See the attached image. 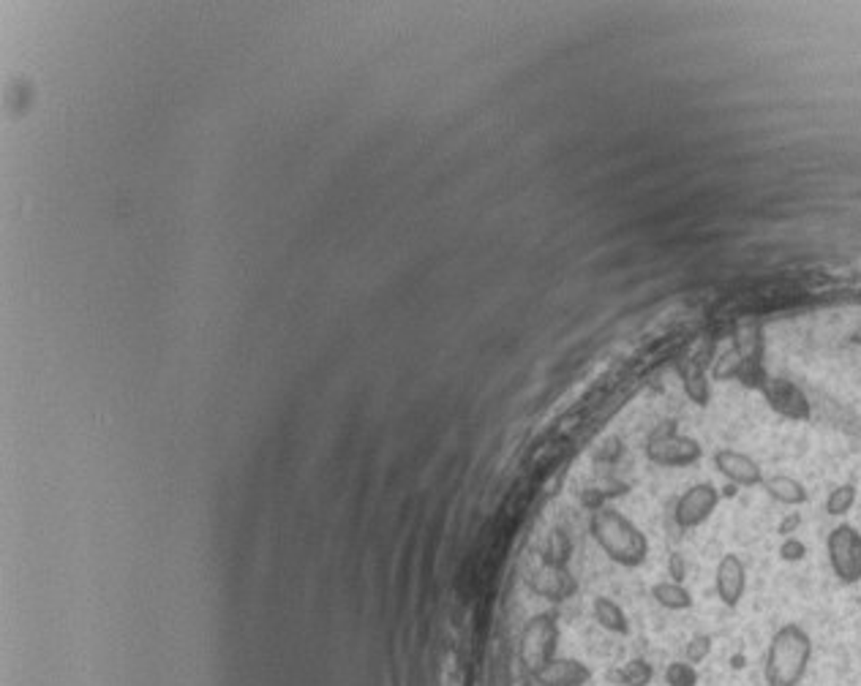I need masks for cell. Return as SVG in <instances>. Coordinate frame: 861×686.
Segmentation results:
<instances>
[{
  "instance_id": "obj_1",
  "label": "cell",
  "mask_w": 861,
  "mask_h": 686,
  "mask_svg": "<svg viewBox=\"0 0 861 686\" xmlns=\"http://www.w3.org/2000/svg\"><path fill=\"white\" fill-rule=\"evenodd\" d=\"M813 659V638L799 624H785L774 632L766 651V683L769 686H799Z\"/></svg>"
},
{
  "instance_id": "obj_2",
  "label": "cell",
  "mask_w": 861,
  "mask_h": 686,
  "mask_svg": "<svg viewBox=\"0 0 861 686\" xmlns=\"http://www.w3.org/2000/svg\"><path fill=\"white\" fill-rule=\"evenodd\" d=\"M591 534L598 539V545L606 551V556L611 562H616L619 567H638L646 562L649 556V539L646 534L627 520L622 512L606 507L594 515L591 520Z\"/></svg>"
},
{
  "instance_id": "obj_3",
  "label": "cell",
  "mask_w": 861,
  "mask_h": 686,
  "mask_svg": "<svg viewBox=\"0 0 861 686\" xmlns=\"http://www.w3.org/2000/svg\"><path fill=\"white\" fill-rule=\"evenodd\" d=\"M646 455L651 463L657 466H668V468H679V466H693L695 460H701L703 447L698 439L684 436L679 431H674L671 425H666L662 431H657L649 444H646Z\"/></svg>"
},
{
  "instance_id": "obj_4",
  "label": "cell",
  "mask_w": 861,
  "mask_h": 686,
  "mask_svg": "<svg viewBox=\"0 0 861 686\" xmlns=\"http://www.w3.org/2000/svg\"><path fill=\"white\" fill-rule=\"evenodd\" d=\"M829 564L842 583L861 580V531L842 523L829 534Z\"/></svg>"
},
{
  "instance_id": "obj_5",
  "label": "cell",
  "mask_w": 861,
  "mask_h": 686,
  "mask_svg": "<svg viewBox=\"0 0 861 686\" xmlns=\"http://www.w3.org/2000/svg\"><path fill=\"white\" fill-rule=\"evenodd\" d=\"M719 504V491L711 483H698L682 493V499L674 507V520L679 528H695L706 523Z\"/></svg>"
},
{
  "instance_id": "obj_6",
  "label": "cell",
  "mask_w": 861,
  "mask_h": 686,
  "mask_svg": "<svg viewBox=\"0 0 861 686\" xmlns=\"http://www.w3.org/2000/svg\"><path fill=\"white\" fill-rule=\"evenodd\" d=\"M714 468L736 488H755L763 485V468L755 458L739 450H717L714 452Z\"/></svg>"
},
{
  "instance_id": "obj_7",
  "label": "cell",
  "mask_w": 861,
  "mask_h": 686,
  "mask_svg": "<svg viewBox=\"0 0 861 686\" xmlns=\"http://www.w3.org/2000/svg\"><path fill=\"white\" fill-rule=\"evenodd\" d=\"M714 591L725 607H739L747 591V570L736 553H725L714 572Z\"/></svg>"
},
{
  "instance_id": "obj_8",
  "label": "cell",
  "mask_w": 861,
  "mask_h": 686,
  "mask_svg": "<svg viewBox=\"0 0 861 686\" xmlns=\"http://www.w3.org/2000/svg\"><path fill=\"white\" fill-rule=\"evenodd\" d=\"M554 646H556V627L554 619L540 615L532 624H529L523 635V659L535 673L554 659Z\"/></svg>"
},
{
  "instance_id": "obj_9",
  "label": "cell",
  "mask_w": 861,
  "mask_h": 686,
  "mask_svg": "<svg viewBox=\"0 0 861 686\" xmlns=\"http://www.w3.org/2000/svg\"><path fill=\"white\" fill-rule=\"evenodd\" d=\"M535 675L543 686H583L591 678L589 667L575 659H551Z\"/></svg>"
},
{
  "instance_id": "obj_10",
  "label": "cell",
  "mask_w": 861,
  "mask_h": 686,
  "mask_svg": "<svg viewBox=\"0 0 861 686\" xmlns=\"http://www.w3.org/2000/svg\"><path fill=\"white\" fill-rule=\"evenodd\" d=\"M763 491H766L774 502H779V504H785V507H802V504L810 499L807 488L799 483L796 476H788V474L766 476V479H763Z\"/></svg>"
},
{
  "instance_id": "obj_11",
  "label": "cell",
  "mask_w": 861,
  "mask_h": 686,
  "mask_svg": "<svg viewBox=\"0 0 861 686\" xmlns=\"http://www.w3.org/2000/svg\"><path fill=\"white\" fill-rule=\"evenodd\" d=\"M769 398L774 403V408L785 411L788 417H807V400L805 395L788 384V382H771L769 384Z\"/></svg>"
},
{
  "instance_id": "obj_12",
  "label": "cell",
  "mask_w": 861,
  "mask_h": 686,
  "mask_svg": "<svg viewBox=\"0 0 861 686\" xmlns=\"http://www.w3.org/2000/svg\"><path fill=\"white\" fill-rule=\"evenodd\" d=\"M651 596L657 605H662L666 610H690L693 607V594L684 583L676 580H659L651 586Z\"/></svg>"
},
{
  "instance_id": "obj_13",
  "label": "cell",
  "mask_w": 861,
  "mask_h": 686,
  "mask_svg": "<svg viewBox=\"0 0 861 686\" xmlns=\"http://www.w3.org/2000/svg\"><path fill=\"white\" fill-rule=\"evenodd\" d=\"M594 619L598 624L614 635H627L630 632V622H627V613L608 596H598L594 599Z\"/></svg>"
},
{
  "instance_id": "obj_14",
  "label": "cell",
  "mask_w": 861,
  "mask_h": 686,
  "mask_svg": "<svg viewBox=\"0 0 861 686\" xmlns=\"http://www.w3.org/2000/svg\"><path fill=\"white\" fill-rule=\"evenodd\" d=\"M682 387H684V395L695 403V406H706L711 400V384H709V376L706 371L698 365V363H687L682 368Z\"/></svg>"
},
{
  "instance_id": "obj_15",
  "label": "cell",
  "mask_w": 861,
  "mask_h": 686,
  "mask_svg": "<svg viewBox=\"0 0 861 686\" xmlns=\"http://www.w3.org/2000/svg\"><path fill=\"white\" fill-rule=\"evenodd\" d=\"M856 499H858L856 485L853 483H842V485L831 488V493L826 496V512L831 518H842V515H848L853 510Z\"/></svg>"
},
{
  "instance_id": "obj_16",
  "label": "cell",
  "mask_w": 861,
  "mask_h": 686,
  "mask_svg": "<svg viewBox=\"0 0 861 686\" xmlns=\"http://www.w3.org/2000/svg\"><path fill=\"white\" fill-rule=\"evenodd\" d=\"M745 363H747V357L742 355V349H739V347H731V349L722 352V355L717 357L711 376H714V379H722V382H725V379H736V376L745 373Z\"/></svg>"
},
{
  "instance_id": "obj_17",
  "label": "cell",
  "mask_w": 861,
  "mask_h": 686,
  "mask_svg": "<svg viewBox=\"0 0 861 686\" xmlns=\"http://www.w3.org/2000/svg\"><path fill=\"white\" fill-rule=\"evenodd\" d=\"M651 675L654 673H651V665L646 659H633L622 670V683L624 686H649Z\"/></svg>"
},
{
  "instance_id": "obj_18",
  "label": "cell",
  "mask_w": 861,
  "mask_h": 686,
  "mask_svg": "<svg viewBox=\"0 0 861 686\" xmlns=\"http://www.w3.org/2000/svg\"><path fill=\"white\" fill-rule=\"evenodd\" d=\"M668 686H695L698 683V670L690 662H674L666 673Z\"/></svg>"
},
{
  "instance_id": "obj_19",
  "label": "cell",
  "mask_w": 861,
  "mask_h": 686,
  "mask_svg": "<svg viewBox=\"0 0 861 686\" xmlns=\"http://www.w3.org/2000/svg\"><path fill=\"white\" fill-rule=\"evenodd\" d=\"M709 654H711V638L709 635H695L687 643V662L690 665H701L703 659H709Z\"/></svg>"
},
{
  "instance_id": "obj_20",
  "label": "cell",
  "mask_w": 861,
  "mask_h": 686,
  "mask_svg": "<svg viewBox=\"0 0 861 686\" xmlns=\"http://www.w3.org/2000/svg\"><path fill=\"white\" fill-rule=\"evenodd\" d=\"M779 556H782L785 562H799V559H805V556H807V547H805V542H802V539L788 536V539L779 545Z\"/></svg>"
},
{
  "instance_id": "obj_21",
  "label": "cell",
  "mask_w": 861,
  "mask_h": 686,
  "mask_svg": "<svg viewBox=\"0 0 861 686\" xmlns=\"http://www.w3.org/2000/svg\"><path fill=\"white\" fill-rule=\"evenodd\" d=\"M668 578L676 580V583H684V578H687V564H684V556H682V553H671V556H668Z\"/></svg>"
}]
</instances>
